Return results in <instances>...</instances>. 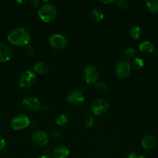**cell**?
<instances>
[{
    "instance_id": "cell-10",
    "label": "cell",
    "mask_w": 158,
    "mask_h": 158,
    "mask_svg": "<svg viewBox=\"0 0 158 158\" xmlns=\"http://www.w3.org/2000/svg\"><path fill=\"white\" fill-rule=\"evenodd\" d=\"M66 100L71 105L77 106V105L81 104L85 101V95L81 91L73 90L68 94Z\"/></svg>"
},
{
    "instance_id": "cell-15",
    "label": "cell",
    "mask_w": 158,
    "mask_h": 158,
    "mask_svg": "<svg viewBox=\"0 0 158 158\" xmlns=\"http://www.w3.org/2000/svg\"><path fill=\"white\" fill-rule=\"evenodd\" d=\"M89 15L91 19L95 23H99L105 17L104 12L100 9H92L90 11Z\"/></svg>"
},
{
    "instance_id": "cell-29",
    "label": "cell",
    "mask_w": 158,
    "mask_h": 158,
    "mask_svg": "<svg viewBox=\"0 0 158 158\" xmlns=\"http://www.w3.org/2000/svg\"><path fill=\"white\" fill-rule=\"evenodd\" d=\"M6 140H5L4 138H3L2 136H0V151L1 150H2L3 148H5V147H6Z\"/></svg>"
},
{
    "instance_id": "cell-4",
    "label": "cell",
    "mask_w": 158,
    "mask_h": 158,
    "mask_svg": "<svg viewBox=\"0 0 158 158\" xmlns=\"http://www.w3.org/2000/svg\"><path fill=\"white\" fill-rule=\"evenodd\" d=\"M109 108L108 101L105 98H99L94 100L91 104V110L96 116L103 115Z\"/></svg>"
},
{
    "instance_id": "cell-32",
    "label": "cell",
    "mask_w": 158,
    "mask_h": 158,
    "mask_svg": "<svg viewBox=\"0 0 158 158\" xmlns=\"http://www.w3.org/2000/svg\"><path fill=\"white\" fill-rule=\"evenodd\" d=\"M157 50H158V47H157Z\"/></svg>"
},
{
    "instance_id": "cell-30",
    "label": "cell",
    "mask_w": 158,
    "mask_h": 158,
    "mask_svg": "<svg viewBox=\"0 0 158 158\" xmlns=\"http://www.w3.org/2000/svg\"><path fill=\"white\" fill-rule=\"evenodd\" d=\"M102 2L104 3V4H108V3H113V2H115V1H102Z\"/></svg>"
},
{
    "instance_id": "cell-17",
    "label": "cell",
    "mask_w": 158,
    "mask_h": 158,
    "mask_svg": "<svg viewBox=\"0 0 158 158\" xmlns=\"http://www.w3.org/2000/svg\"><path fill=\"white\" fill-rule=\"evenodd\" d=\"M139 49L140 52L146 54L152 53L154 50V45L150 41H144L141 43L139 46Z\"/></svg>"
},
{
    "instance_id": "cell-18",
    "label": "cell",
    "mask_w": 158,
    "mask_h": 158,
    "mask_svg": "<svg viewBox=\"0 0 158 158\" xmlns=\"http://www.w3.org/2000/svg\"><path fill=\"white\" fill-rule=\"evenodd\" d=\"M129 35L133 40H138L142 35V29L138 26H133L130 28Z\"/></svg>"
},
{
    "instance_id": "cell-11",
    "label": "cell",
    "mask_w": 158,
    "mask_h": 158,
    "mask_svg": "<svg viewBox=\"0 0 158 158\" xmlns=\"http://www.w3.org/2000/svg\"><path fill=\"white\" fill-rule=\"evenodd\" d=\"M23 104L26 109L29 110H38L42 109L40 101L38 98L33 96H27L23 99Z\"/></svg>"
},
{
    "instance_id": "cell-26",
    "label": "cell",
    "mask_w": 158,
    "mask_h": 158,
    "mask_svg": "<svg viewBox=\"0 0 158 158\" xmlns=\"http://www.w3.org/2000/svg\"><path fill=\"white\" fill-rule=\"evenodd\" d=\"M116 5L120 9H127L129 8V2L125 0H119L116 2Z\"/></svg>"
},
{
    "instance_id": "cell-2",
    "label": "cell",
    "mask_w": 158,
    "mask_h": 158,
    "mask_svg": "<svg viewBox=\"0 0 158 158\" xmlns=\"http://www.w3.org/2000/svg\"><path fill=\"white\" fill-rule=\"evenodd\" d=\"M57 14V12L55 6L49 2L42 5L38 10L39 18L44 23H50L54 21Z\"/></svg>"
},
{
    "instance_id": "cell-27",
    "label": "cell",
    "mask_w": 158,
    "mask_h": 158,
    "mask_svg": "<svg viewBox=\"0 0 158 158\" xmlns=\"http://www.w3.org/2000/svg\"><path fill=\"white\" fill-rule=\"evenodd\" d=\"M60 134H61V133H60V131H58V130H53L51 131L50 134V137H52L54 138H57V137H60Z\"/></svg>"
},
{
    "instance_id": "cell-1",
    "label": "cell",
    "mask_w": 158,
    "mask_h": 158,
    "mask_svg": "<svg viewBox=\"0 0 158 158\" xmlns=\"http://www.w3.org/2000/svg\"><path fill=\"white\" fill-rule=\"evenodd\" d=\"M7 39L8 41L14 46H24L29 45L31 35L26 28L19 27L11 30L8 34Z\"/></svg>"
},
{
    "instance_id": "cell-9",
    "label": "cell",
    "mask_w": 158,
    "mask_h": 158,
    "mask_svg": "<svg viewBox=\"0 0 158 158\" xmlns=\"http://www.w3.org/2000/svg\"><path fill=\"white\" fill-rule=\"evenodd\" d=\"M32 140L37 146H45L50 140V135L43 131H36L32 134Z\"/></svg>"
},
{
    "instance_id": "cell-23",
    "label": "cell",
    "mask_w": 158,
    "mask_h": 158,
    "mask_svg": "<svg viewBox=\"0 0 158 158\" xmlns=\"http://www.w3.org/2000/svg\"><path fill=\"white\" fill-rule=\"evenodd\" d=\"M135 53H136V51H135L134 48L133 47H129L127 48L126 50L124 52V56H125V58L126 59L125 60L129 61V60H132V59L134 57Z\"/></svg>"
},
{
    "instance_id": "cell-31",
    "label": "cell",
    "mask_w": 158,
    "mask_h": 158,
    "mask_svg": "<svg viewBox=\"0 0 158 158\" xmlns=\"http://www.w3.org/2000/svg\"><path fill=\"white\" fill-rule=\"evenodd\" d=\"M38 158H52V157H50L49 155H43V156H41V157H38Z\"/></svg>"
},
{
    "instance_id": "cell-16",
    "label": "cell",
    "mask_w": 158,
    "mask_h": 158,
    "mask_svg": "<svg viewBox=\"0 0 158 158\" xmlns=\"http://www.w3.org/2000/svg\"><path fill=\"white\" fill-rule=\"evenodd\" d=\"M33 70L36 73L40 74V75H45L49 71V66L43 62H39L34 65Z\"/></svg>"
},
{
    "instance_id": "cell-12",
    "label": "cell",
    "mask_w": 158,
    "mask_h": 158,
    "mask_svg": "<svg viewBox=\"0 0 158 158\" xmlns=\"http://www.w3.org/2000/svg\"><path fill=\"white\" fill-rule=\"evenodd\" d=\"M12 52L11 48L4 43H0V62L6 63L12 58Z\"/></svg>"
},
{
    "instance_id": "cell-25",
    "label": "cell",
    "mask_w": 158,
    "mask_h": 158,
    "mask_svg": "<svg viewBox=\"0 0 158 158\" xmlns=\"http://www.w3.org/2000/svg\"><path fill=\"white\" fill-rule=\"evenodd\" d=\"M25 52L28 56H33L35 55V49H34L33 46L31 45H27L26 47L25 48Z\"/></svg>"
},
{
    "instance_id": "cell-28",
    "label": "cell",
    "mask_w": 158,
    "mask_h": 158,
    "mask_svg": "<svg viewBox=\"0 0 158 158\" xmlns=\"http://www.w3.org/2000/svg\"><path fill=\"white\" fill-rule=\"evenodd\" d=\"M127 158H146L144 156L141 155V154H138V153H135V152H132L129 154L128 157Z\"/></svg>"
},
{
    "instance_id": "cell-22",
    "label": "cell",
    "mask_w": 158,
    "mask_h": 158,
    "mask_svg": "<svg viewBox=\"0 0 158 158\" xmlns=\"http://www.w3.org/2000/svg\"><path fill=\"white\" fill-rule=\"evenodd\" d=\"M68 121H69L68 117L65 114H60L56 119V123L60 127L66 126L68 123Z\"/></svg>"
},
{
    "instance_id": "cell-5",
    "label": "cell",
    "mask_w": 158,
    "mask_h": 158,
    "mask_svg": "<svg viewBox=\"0 0 158 158\" xmlns=\"http://www.w3.org/2000/svg\"><path fill=\"white\" fill-rule=\"evenodd\" d=\"M37 80L35 73L31 70H26L21 74L19 79V85L21 88H29L33 86Z\"/></svg>"
},
{
    "instance_id": "cell-20",
    "label": "cell",
    "mask_w": 158,
    "mask_h": 158,
    "mask_svg": "<svg viewBox=\"0 0 158 158\" xmlns=\"http://www.w3.org/2000/svg\"><path fill=\"white\" fill-rule=\"evenodd\" d=\"M131 66H133L136 70H141L145 66V62H144V60L142 58L136 57V58L133 60Z\"/></svg>"
},
{
    "instance_id": "cell-21",
    "label": "cell",
    "mask_w": 158,
    "mask_h": 158,
    "mask_svg": "<svg viewBox=\"0 0 158 158\" xmlns=\"http://www.w3.org/2000/svg\"><path fill=\"white\" fill-rule=\"evenodd\" d=\"M94 117L91 114H88L85 115V118H84V125L85 127L91 128L94 125Z\"/></svg>"
},
{
    "instance_id": "cell-7",
    "label": "cell",
    "mask_w": 158,
    "mask_h": 158,
    "mask_svg": "<svg viewBox=\"0 0 158 158\" xmlns=\"http://www.w3.org/2000/svg\"><path fill=\"white\" fill-rule=\"evenodd\" d=\"M131 64L125 60H119L115 66V74L119 79H124L128 77L131 71Z\"/></svg>"
},
{
    "instance_id": "cell-24",
    "label": "cell",
    "mask_w": 158,
    "mask_h": 158,
    "mask_svg": "<svg viewBox=\"0 0 158 158\" xmlns=\"http://www.w3.org/2000/svg\"><path fill=\"white\" fill-rule=\"evenodd\" d=\"M108 88V86H107L106 83L103 81H98L97 83H95V89H97L98 91H100V92H104Z\"/></svg>"
},
{
    "instance_id": "cell-8",
    "label": "cell",
    "mask_w": 158,
    "mask_h": 158,
    "mask_svg": "<svg viewBox=\"0 0 158 158\" xmlns=\"http://www.w3.org/2000/svg\"><path fill=\"white\" fill-rule=\"evenodd\" d=\"M83 77L85 81L88 84L96 83L99 80V72L98 69L93 66H87L84 69Z\"/></svg>"
},
{
    "instance_id": "cell-3",
    "label": "cell",
    "mask_w": 158,
    "mask_h": 158,
    "mask_svg": "<svg viewBox=\"0 0 158 158\" xmlns=\"http://www.w3.org/2000/svg\"><path fill=\"white\" fill-rule=\"evenodd\" d=\"M30 124V120L26 114H20L15 115L10 120V126L14 131H22Z\"/></svg>"
},
{
    "instance_id": "cell-19",
    "label": "cell",
    "mask_w": 158,
    "mask_h": 158,
    "mask_svg": "<svg viewBox=\"0 0 158 158\" xmlns=\"http://www.w3.org/2000/svg\"><path fill=\"white\" fill-rule=\"evenodd\" d=\"M147 9L152 13H158V0H148L146 2Z\"/></svg>"
},
{
    "instance_id": "cell-14",
    "label": "cell",
    "mask_w": 158,
    "mask_h": 158,
    "mask_svg": "<svg viewBox=\"0 0 158 158\" xmlns=\"http://www.w3.org/2000/svg\"><path fill=\"white\" fill-rule=\"evenodd\" d=\"M70 151L67 147L60 145L57 146L53 151V156L54 158H67L69 156Z\"/></svg>"
},
{
    "instance_id": "cell-6",
    "label": "cell",
    "mask_w": 158,
    "mask_h": 158,
    "mask_svg": "<svg viewBox=\"0 0 158 158\" xmlns=\"http://www.w3.org/2000/svg\"><path fill=\"white\" fill-rule=\"evenodd\" d=\"M49 43L55 50H63L68 46V40L64 35L55 33L49 37Z\"/></svg>"
},
{
    "instance_id": "cell-13",
    "label": "cell",
    "mask_w": 158,
    "mask_h": 158,
    "mask_svg": "<svg viewBox=\"0 0 158 158\" xmlns=\"http://www.w3.org/2000/svg\"><path fill=\"white\" fill-rule=\"evenodd\" d=\"M156 143V137L153 134H147L143 137L141 144L145 150H151L155 147Z\"/></svg>"
}]
</instances>
